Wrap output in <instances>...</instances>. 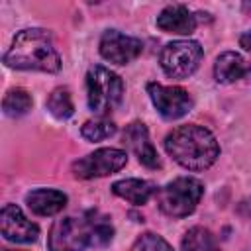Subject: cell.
I'll return each instance as SVG.
<instances>
[{
	"label": "cell",
	"mask_w": 251,
	"mask_h": 251,
	"mask_svg": "<svg viewBox=\"0 0 251 251\" xmlns=\"http://www.w3.org/2000/svg\"><path fill=\"white\" fill-rule=\"evenodd\" d=\"M126 163H127L126 151L114 149V147H104V149H98V151L75 161L73 173L78 178H98V176L118 173L122 167H126Z\"/></svg>",
	"instance_id": "7"
},
{
	"label": "cell",
	"mask_w": 251,
	"mask_h": 251,
	"mask_svg": "<svg viewBox=\"0 0 251 251\" xmlns=\"http://www.w3.org/2000/svg\"><path fill=\"white\" fill-rule=\"evenodd\" d=\"M98 220L100 214L92 210L82 216H67L57 220L47 235L49 251H84L86 247H92Z\"/></svg>",
	"instance_id": "3"
},
{
	"label": "cell",
	"mask_w": 251,
	"mask_h": 251,
	"mask_svg": "<svg viewBox=\"0 0 251 251\" xmlns=\"http://www.w3.org/2000/svg\"><path fill=\"white\" fill-rule=\"evenodd\" d=\"M31 104H33V100L27 94V90L12 88V90L6 92L4 100H2V110L10 118H20V116H24V114H27L31 110Z\"/></svg>",
	"instance_id": "16"
},
{
	"label": "cell",
	"mask_w": 251,
	"mask_h": 251,
	"mask_svg": "<svg viewBox=\"0 0 251 251\" xmlns=\"http://www.w3.org/2000/svg\"><path fill=\"white\" fill-rule=\"evenodd\" d=\"M143 51V43L137 37L124 35L118 29H108L100 37V55L114 65H127Z\"/></svg>",
	"instance_id": "9"
},
{
	"label": "cell",
	"mask_w": 251,
	"mask_h": 251,
	"mask_svg": "<svg viewBox=\"0 0 251 251\" xmlns=\"http://www.w3.org/2000/svg\"><path fill=\"white\" fill-rule=\"evenodd\" d=\"M182 251H220L214 235L204 227H192L182 237Z\"/></svg>",
	"instance_id": "17"
},
{
	"label": "cell",
	"mask_w": 251,
	"mask_h": 251,
	"mask_svg": "<svg viewBox=\"0 0 251 251\" xmlns=\"http://www.w3.org/2000/svg\"><path fill=\"white\" fill-rule=\"evenodd\" d=\"M4 251H18V249H4Z\"/></svg>",
	"instance_id": "24"
},
{
	"label": "cell",
	"mask_w": 251,
	"mask_h": 251,
	"mask_svg": "<svg viewBox=\"0 0 251 251\" xmlns=\"http://www.w3.org/2000/svg\"><path fill=\"white\" fill-rule=\"evenodd\" d=\"M165 149L188 171H204L212 167L220 155V145L214 133L196 124L175 127L165 137Z\"/></svg>",
	"instance_id": "1"
},
{
	"label": "cell",
	"mask_w": 251,
	"mask_h": 251,
	"mask_svg": "<svg viewBox=\"0 0 251 251\" xmlns=\"http://www.w3.org/2000/svg\"><path fill=\"white\" fill-rule=\"evenodd\" d=\"M124 141L141 165H145L147 169H159L161 167L159 155H157L153 143L149 141V131L141 122H133L126 127Z\"/></svg>",
	"instance_id": "11"
},
{
	"label": "cell",
	"mask_w": 251,
	"mask_h": 251,
	"mask_svg": "<svg viewBox=\"0 0 251 251\" xmlns=\"http://www.w3.org/2000/svg\"><path fill=\"white\" fill-rule=\"evenodd\" d=\"M239 45L245 49V51H251V29L243 31L241 37H239Z\"/></svg>",
	"instance_id": "21"
},
{
	"label": "cell",
	"mask_w": 251,
	"mask_h": 251,
	"mask_svg": "<svg viewBox=\"0 0 251 251\" xmlns=\"http://www.w3.org/2000/svg\"><path fill=\"white\" fill-rule=\"evenodd\" d=\"M202 194H204L202 182L192 176H178L155 192L161 212L171 218L190 216L196 210Z\"/></svg>",
	"instance_id": "4"
},
{
	"label": "cell",
	"mask_w": 251,
	"mask_h": 251,
	"mask_svg": "<svg viewBox=\"0 0 251 251\" xmlns=\"http://www.w3.org/2000/svg\"><path fill=\"white\" fill-rule=\"evenodd\" d=\"M243 10H245V12H249V14H251V2H245V4H243Z\"/></svg>",
	"instance_id": "23"
},
{
	"label": "cell",
	"mask_w": 251,
	"mask_h": 251,
	"mask_svg": "<svg viewBox=\"0 0 251 251\" xmlns=\"http://www.w3.org/2000/svg\"><path fill=\"white\" fill-rule=\"evenodd\" d=\"M202 55H204V51L198 41L178 39V41H171L163 47L159 61H161V67L167 76L182 80V78H188L198 69Z\"/></svg>",
	"instance_id": "6"
},
{
	"label": "cell",
	"mask_w": 251,
	"mask_h": 251,
	"mask_svg": "<svg viewBox=\"0 0 251 251\" xmlns=\"http://www.w3.org/2000/svg\"><path fill=\"white\" fill-rule=\"evenodd\" d=\"M112 192L120 198H124L126 202L129 204H135V206H141V204H147L149 198L157 192L155 184L149 182V180H141V178H124V180H118L112 184Z\"/></svg>",
	"instance_id": "15"
},
{
	"label": "cell",
	"mask_w": 251,
	"mask_h": 251,
	"mask_svg": "<svg viewBox=\"0 0 251 251\" xmlns=\"http://www.w3.org/2000/svg\"><path fill=\"white\" fill-rule=\"evenodd\" d=\"M86 96L90 110L98 116H106L122 102L124 82L110 69L94 65L86 73Z\"/></svg>",
	"instance_id": "5"
},
{
	"label": "cell",
	"mask_w": 251,
	"mask_h": 251,
	"mask_svg": "<svg viewBox=\"0 0 251 251\" xmlns=\"http://www.w3.org/2000/svg\"><path fill=\"white\" fill-rule=\"evenodd\" d=\"M157 27L165 33L176 35H190L196 29V16L182 4L167 6L157 16Z\"/></svg>",
	"instance_id": "12"
},
{
	"label": "cell",
	"mask_w": 251,
	"mask_h": 251,
	"mask_svg": "<svg viewBox=\"0 0 251 251\" xmlns=\"http://www.w3.org/2000/svg\"><path fill=\"white\" fill-rule=\"evenodd\" d=\"M45 106H47V110H49L57 120H67V118H71L73 112H75L71 92H69V88H65V86L55 88V90L49 94Z\"/></svg>",
	"instance_id": "18"
},
{
	"label": "cell",
	"mask_w": 251,
	"mask_h": 251,
	"mask_svg": "<svg viewBox=\"0 0 251 251\" xmlns=\"http://www.w3.org/2000/svg\"><path fill=\"white\" fill-rule=\"evenodd\" d=\"M243 208H249L247 214H251V200H249V202H243V204H241V210H243Z\"/></svg>",
	"instance_id": "22"
},
{
	"label": "cell",
	"mask_w": 251,
	"mask_h": 251,
	"mask_svg": "<svg viewBox=\"0 0 251 251\" xmlns=\"http://www.w3.org/2000/svg\"><path fill=\"white\" fill-rule=\"evenodd\" d=\"M0 229L4 239L14 243H33L39 235V227L29 222L16 204H6L0 212Z\"/></svg>",
	"instance_id": "10"
},
{
	"label": "cell",
	"mask_w": 251,
	"mask_h": 251,
	"mask_svg": "<svg viewBox=\"0 0 251 251\" xmlns=\"http://www.w3.org/2000/svg\"><path fill=\"white\" fill-rule=\"evenodd\" d=\"M4 63L6 67L20 71L57 73L61 69V57L53 45L51 33L41 27L18 31L4 55Z\"/></svg>",
	"instance_id": "2"
},
{
	"label": "cell",
	"mask_w": 251,
	"mask_h": 251,
	"mask_svg": "<svg viewBox=\"0 0 251 251\" xmlns=\"http://www.w3.org/2000/svg\"><path fill=\"white\" fill-rule=\"evenodd\" d=\"M129 251H173V249L161 235L147 231L135 239V243L131 245Z\"/></svg>",
	"instance_id": "20"
},
{
	"label": "cell",
	"mask_w": 251,
	"mask_h": 251,
	"mask_svg": "<svg viewBox=\"0 0 251 251\" xmlns=\"http://www.w3.org/2000/svg\"><path fill=\"white\" fill-rule=\"evenodd\" d=\"M214 76L222 84H231L235 80L251 76V65L239 53L226 51L214 63Z\"/></svg>",
	"instance_id": "13"
},
{
	"label": "cell",
	"mask_w": 251,
	"mask_h": 251,
	"mask_svg": "<svg viewBox=\"0 0 251 251\" xmlns=\"http://www.w3.org/2000/svg\"><path fill=\"white\" fill-rule=\"evenodd\" d=\"M25 204L37 216H55L67 206V194L55 188H35L25 194Z\"/></svg>",
	"instance_id": "14"
},
{
	"label": "cell",
	"mask_w": 251,
	"mask_h": 251,
	"mask_svg": "<svg viewBox=\"0 0 251 251\" xmlns=\"http://www.w3.org/2000/svg\"><path fill=\"white\" fill-rule=\"evenodd\" d=\"M116 129H118V127H116V124H114L112 120H108V118H96V120H88V122L82 126L80 133H82V137L88 139V141H102V139L114 135Z\"/></svg>",
	"instance_id": "19"
},
{
	"label": "cell",
	"mask_w": 251,
	"mask_h": 251,
	"mask_svg": "<svg viewBox=\"0 0 251 251\" xmlns=\"http://www.w3.org/2000/svg\"><path fill=\"white\" fill-rule=\"evenodd\" d=\"M147 92L153 106L165 120H178L192 108L190 94L180 86H163L159 82H149Z\"/></svg>",
	"instance_id": "8"
}]
</instances>
